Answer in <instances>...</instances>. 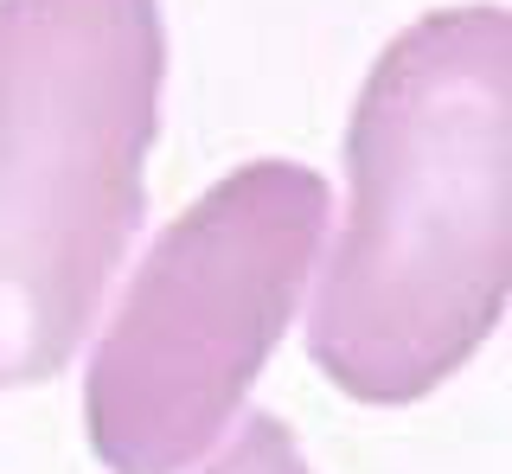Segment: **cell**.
<instances>
[{"label": "cell", "instance_id": "1", "mask_svg": "<svg viewBox=\"0 0 512 474\" xmlns=\"http://www.w3.org/2000/svg\"><path fill=\"white\" fill-rule=\"evenodd\" d=\"M512 276V26L442 7L365 71L346 212L314 263L308 353L359 404H416L487 346Z\"/></svg>", "mask_w": 512, "mask_h": 474}, {"label": "cell", "instance_id": "2", "mask_svg": "<svg viewBox=\"0 0 512 474\" xmlns=\"http://www.w3.org/2000/svg\"><path fill=\"white\" fill-rule=\"evenodd\" d=\"M160 0H0V391L71 366L148 218Z\"/></svg>", "mask_w": 512, "mask_h": 474}, {"label": "cell", "instance_id": "3", "mask_svg": "<svg viewBox=\"0 0 512 474\" xmlns=\"http://www.w3.org/2000/svg\"><path fill=\"white\" fill-rule=\"evenodd\" d=\"M333 193L301 161H250L199 193L122 282L84 372L109 474H192L237 430L250 385L314 282Z\"/></svg>", "mask_w": 512, "mask_h": 474}, {"label": "cell", "instance_id": "4", "mask_svg": "<svg viewBox=\"0 0 512 474\" xmlns=\"http://www.w3.org/2000/svg\"><path fill=\"white\" fill-rule=\"evenodd\" d=\"M192 474H314V462L301 455L295 430L263 410V417H244V423H237V430L224 436Z\"/></svg>", "mask_w": 512, "mask_h": 474}]
</instances>
